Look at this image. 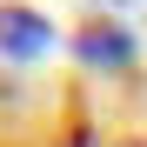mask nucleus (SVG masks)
<instances>
[{
	"instance_id": "obj_1",
	"label": "nucleus",
	"mask_w": 147,
	"mask_h": 147,
	"mask_svg": "<svg viewBox=\"0 0 147 147\" xmlns=\"http://www.w3.org/2000/svg\"><path fill=\"white\" fill-rule=\"evenodd\" d=\"M47 47H54V27L34 7H0V54L7 60H40Z\"/></svg>"
},
{
	"instance_id": "obj_2",
	"label": "nucleus",
	"mask_w": 147,
	"mask_h": 147,
	"mask_svg": "<svg viewBox=\"0 0 147 147\" xmlns=\"http://www.w3.org/2000/svg\"><path fill=\"white\" fill-rule=\"evenodd\" d=\"M74 54H80L87 67H127L134 60V34L114 27V20H94V27L74 34Z\"/></svg>"
}]
</instances>
